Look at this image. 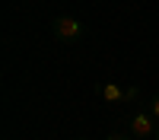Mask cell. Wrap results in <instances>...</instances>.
<instances>
[{
	"label": "cell",
	"instance_id": "8992f818",
	"mask_svg": "<svg viewBox=\"0 0 159 140\" xmlns=\"http://www.w3.org/2000/svg\"><path fill=\"white\" fill-rule=\"evenodd\" d=\"M153 140H159V127H156V137H153Z\"/></svg>",
	"mask_w": 159,
	"mask_h": 140
},
{
	"label": "cell",
	"instance_id": "6da1fadb",
	"mask_svg": "<svg viewBox=\"0 0 159 140\" xmlns=\"http://www.w3.org/2000/svg\"><path fill=\"white\" fill-rule=\"evenodd\" d=\"M51 35H54L61 45H76L80 38L86 35V29H83V22L73 19V16H57L51 22Z\"/></svg>",
	"mask_w": 159,
	"mask_h": 140
},
{
	"label": "cell",
	"instance_id": "5b68a950",
	"mask_svg": "<svg viewBox=\"0 0 159 140\" xmlns=\"http://www.w3.org/2000/svg\"><path fill=\"white\" fill-rule=\"evenodd\" d=\"M105 140H134V137H124V134H108Z\"/></svg>",
	"mask_w": 159,
	"mask_h": 140
},
{
	"label": "cell",
	"instance_id": "7a4b0ae2",
	"mask_svg": "<svg viewBox=\"0 0 159 140\" xmlns=\"http://www.w3.org/2000/svg\"><path fill=\"white\" fill-rule=\"evenodd\" d=\"M156 118L150 111H137V115H130V121H127V131L130 137H156Z\"/></svg>",
	"mask_w": 159,
	"mask_h": 140
},
{
	"label": "cell",
	"instance_id": "3957f363",
	"mask_svg": "<svg viewBox=\"0 0 159 140\" xmlns=\"http://www.w3.org/2000/svg\"><path fill=\"white\" fill-rule=\"evenodd\" d=\"M147 111L159 121V93H153V96H150V108H147Z\"/></svg>",
	"mask_w": 159,
	"mask_h": 140
},
{
	"label": "cell",
	"instance_id": "277c9868",
	"mask_svg": "<svg viewBox=\"0 0 159 140\" xmlns=\"http://www.w3.org/2000/svg\"><path fill=\"white\" fill-rule=\"evenodd\" d=\"M105 96H108V99H121V89H118V86H105Z\"/></svg>",
	"mask_w": 159,
	"mask_h": 140
},
{
	"label": "cell",
	"instance_id": "52a82bcc",
	"mask_svg": "<svg viewBox=\"0 0 159 140\" xmlns=\"http://www.w3.org/2000/svg\"><path fill=\"white\" fill-rule=\"evenodd\" d=\"M76 140H86V137H76Z\"/></svg>",
	"mask_w": 159,
	"mask_h": 140
}]
</instances>
